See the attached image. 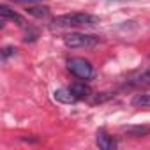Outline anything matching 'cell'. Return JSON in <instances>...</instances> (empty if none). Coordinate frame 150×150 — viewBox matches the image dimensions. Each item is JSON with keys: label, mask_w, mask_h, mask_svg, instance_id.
I'll return each instance as SVG.
<instances>
[{"label": "cell", "mask_w": 150, "mask_h": 150, "mask_svg": "<svg viewBox=\"0 0 150 150\" xmlns=\"http://www.w3.org/2000/svg\"><path fill=\"white\" fill-rule=\"evenodd\" d=\"M64 42L67 48H94L96 44H99V37L88 34H67L64 37Z\"/></svg>", "instance_id": "cell-3"}, {"label": "cell", "mask_w": 150, "mask_h": 150, "mask_svg": "<svg viewBox=\"0 0 150 150\" xmlns=\"http://www.w3.org/2000/svg\"><path fill=\"white\" fill-rule=\"evenodd\" d=\"M132 106L138 108H150V94H138L132 99Z\"/></svg>", "instance_id": "cell-10"}, {"label": "cell", "mask_w": 150, "mask_h": 150, "mask_svg": "<svg viewBox=\"0 0 150 150\" xmlns=\"http://www.w3.org/2000/svg\"><path fill=\"white\" fill-rule=\"evenodd\" d=\"M96 143L101 150H115L117 148V141L113 139V136H110L104 129H101L97 132V138H96Z\"/></svg>", "instance_id": "cell-5"}, {"label": "cell", "mask_w": 150, "mask_h": 150, "mask_svg": "<svg viewBox=\"0 0 150 150\" xmlns=\"http://www.w3.org/2000/svg\"><path fill=\"white\" fill-rule=\"evenodd\" d=\"M0 16H2V21H14L18 27H21V28H27V21H25V18L23 16H20L18 13H14L13 9H9L7 6H0Z\"/></svg>", "instance_id": "cell-4"}, {"label": "cell", "mask_w": 150, "mask_h": 150, "mask_svg": "<svg viewBox=\"0 0 150 150\" xmlns=\"http://www.w3.org/2000/svg\"><path fill=\"white\" fill-rule=\"evenodd\" d=\"M27 13L30 14V16H34V18H39V20H44V18H50V7H46V6H34V7H28L27 9Z\"/></svg>", "instance_id": "cell-9"}, {"label": "cell", "mask_w": 150, "mask_h": 150, "mask_svg": "<svg viewBox=\"0 0 150 150\" xmlns=\"http://www.w3.org/2000/svg\"><path fill=\"white\" fill-rule=\"evenodd\" d=\"M67 67L74 76L80 78V80H90L94 76V67L85 58H71L67 62Z\"/></svg>", "instance_id": "cell-2"}, {"label": "cell", "mask_w": 150, "mask_h": 150, "mask_svg": "<svg viewBox=\"0 0 150 150\" xmlns=\"http://www.w3.org/2000/svg\"><path fill=\"white\" fill-rule=\"evenodd\" d=\"M18 4H25V6H30V4H37V2H42V0H14Z\"/></svg>", "instance_id": "cell-12"}, {"label": "cell", "mask_w": 150, "mask_h": 150, "mask_svg": "<svg viewBox=\"0 0 150 150\" xmlns=\"http://www.w3.org/2000/svg\"><path fill=\"white\" fill-rule=\"evenodd\" d=\"M14 53H16V48H13V46H7V48L2 50V57H4V58L11 57V55H14Z\"/></svg>", "instance_id": "cell-11"}, {"label": "cell", "mask_w": 150, "mask_h": 150, "mask_svg": "<svg viewBox=\"0 0 150 150\" xmlns=\"http://www.w3.org/2000/svg\"><path fill=\"white\" fill-rule=\"evenodd\" d=\"M53 97H55L58 103H62V104H72V103H76V101H78L76 97H74V94H72L69 88H60V90H55Z\"/></svg>", "instance_id": "cell-7"}, {"label": "cell", "mask_w": 150, "mask_h": 150, "mask_svg": "<svg viewBox=\"0 0 150 150\" xmlns=\"http://www.w3.org/2000/svg\"><path fill=\"white\" fill-rule=\"evenodd\" d=\"M55 23L60 27H90V25L99 23V18L87 14V13H71V14L57 16Z\"/></svg>", "instance_id": "cell-1"}, {"label": "cell", "mask_w": 150, "mask_h": 150, "mask_svg": "<svg viewBox=\"0 0 150 150\" xmlns=\"http://www.w3.org/2000/svg\"><path fill=\"white\" fill-rule=\"evenodd\" d=\"M122 131L127 136H132V138H143V136L150 134V127L148 125H125V127H122Z\"/></svg>", "instance_id": "cell-6"}, {"label": "cell", "mask_w": 150, "mask_h": 150, "mask_svg": "<svg viewBox=\"0 0 150 150\" xmlns=\"http://www.w3.org/2000/svg\"><path fill=\"white\" fill-rule=\"evenodd\" d=\"M69 90L74 94V97H76L78 101H80V99H87V97H90V96H92L90 88H88L85 83H74V85H71V87H69Z\"/></svg>", "instance_id": "cell-8"}]
</instances>
